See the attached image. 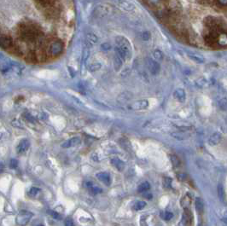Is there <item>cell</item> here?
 <instances>
[{
    "label": "cell",
    "instance_id": "obj_1",
    "mask_svg": "<svg viewBox=\"0 0 227 226\" xmlns=\"http://www.w3.org/2000/svg\"><path fill=\"white\" fill-rule=\"evenodd\" d=\"M32 217V213L28 211H21L15 218V223L19 226H26L29 223Z\"/></svg>",
    "mask_w": 227,
    "mask_h": 226
},
{
    "label": "cell",
    "instance_id": "obj_2",
    "mask_svg": "<svg viewBox=\"0 0 227 226\" xmlns=\"http://www.w3.org/2000/svg\"><path fill=\"white\" fill-rule=\"evenodd\" d=\"M14 42L9 35L0 33V47L9 50L14 46Z\"/></svg>",
    "mask_w": 227,
    "mask_h": 226
},
{
    "label": "cell",
    "instance_id": "obj_3",
    "mask_svg": "<svg viewBox=\"0 0 227 226\" xmlns=\"http://www.w3.org/2000/svg\"><path fill=\"white\" fill-rule=\"evenodd\" d=\"M193 223V215L191 213V212L190 211V209L188 208H185L184 213H183V217H182V220H181V224L183 226H191Z\"/></svg>",
    "mask_w": 227,
    "mask_h": 226
},
{
    "label": "cell",
    "instance_id": "obj_4",
    "mask_svg": "<svg viewBox=\"0 0 227 226\" xmlns=\"http://www.w3.org/2000/svg\"><path fill=\"white\" fill-rule=\"evenodd\" d=\"M96 177L99 181L102 182L104 184H106L108 186H109L111 184V178H110V176L108 172H99L96 175Z\"/></svg>",
    "mask_w": 227,
    "mask_h": 226
},
{
    "label": "cell",
    "instance_id": "obj_5",
    "mask_svg": "<svg viewBox=\"0 0 227 226\" xmlns=\"http://www.w3.org/2000/svg\"><path fill=\"white\" fill-rule=\"evenodd\" d=\"M29 146H30L29 141L28 139H23L19 143L17 148H16V151L18 154H23L28 149Z\"/></svg>",
    "mask_w": 227,
    "mask_h": 226
},
{
    "label": "cell",
    "instance_id": "obj_6",
    "mask_svg": "<svg viewBox=\"0 0 227 226\" xmlns=\"http://www.w3.org/2000/svg\"><path fill=\"white\" fill-rule=\"evenodd\" d=\"M81 143V140L79 137H73L69 140H67V142L63 143L62 144V147L63 148H70V147H74V146H78L79 144Z\"/></svg>",
    "mask_w": 227,
    "mask_h": 226
},
{
    "label": "cell",
    "instance_id": "obj_7",
    "mask_svg": "<svg viewBox=\"0 0 227 226\" xmlns=\"http://www.w3.org/2000/svg\"><path fill=\"white\" fill-rule=\"evenodd\" d=\"M221 140H222V136L220 133L216 132L210 137L208 140V143L211 146H215V145H218L221 142Z\"/></svg>",
    "mask_w": 227,
    "mask_h": 226
},
{
    "label": "cell",
    "instance_id": "obj_8",
    "mask_svg": "<svg viewBox=\"0 0 227 226\" xmlns=\"http://www.w3.org/2000/svg\"><path fill=\"white\" fill-rule=\"evenodd\" d=\"M111 164L118 170V171H123L125 168V163L122 161L121 160H120L119 158H113L111 159Z\"/></svg>",
    "mask_w": 227,
    "mask_h": 226
},
{
    "label": "cell",
    "instance_id": "obj_9",
    "mask_svg": "<svg viewBox=\"0 0 227 226\" xmlns=\"http://www.w3.org/2000/svg\"><path fill=\"white\" fill-rule=\"evenodd\" d=\"M195 210L198 213V214H202L204 206H203V201H202V200L200 197L195 198Z\"/></svg>",
    "mask_w": 227,
    "mask_h": 226
},
{
    "label": "cell",
    "instance_id": "obj_10",
    "mask_svg": "<svg viewBox=\"0 0 227 226\" xmlns=\"http://www.w3.org/2000/svg\"><path fill=\"white\" fill-rule=\"evenodd\" d=\"M172 136L173 137H175L176 139H179V140H185V139H187L189 137H190V134L188 133H184V132H176V133H172Z\"/></svg>",
    "mask_w": 227,
    "mask_h": 226
},
{
    "label": "cell",
    "instance_id": "obj_11",
    "mask_svg": "<svg viewBox=\"0 0 227 226\" xmlns=\"http://www.w3.org/2000/svg\"><path fill=\"white\" fill-rule=\"evenodd\" d=\"M150 189V184L149 182H143V184H141L138 188H137V191L140 192V193H143V192H145L147 190H149Z\"/></svg>",
    "mask_w": 227,
    "mask_h": 226
},
{
    "label": "cell",
    "instance_id": "obj_12",
    "mask_svg": "<svg viewBox=\"0 0 227 226\" xmlns=\"http://www.w3.org/2000/svg\"><path fill=\"white\" fill-rule=\"evenodd\" d=\"M87 187L89 188V190H90V192H91V194H99V193H101L102 192V189H100V188H98V187H97V186H93L92 185V184H91V183H88L87 184Z\"/></svg>",
    "mask_w": 227,
    "mask_h": 226
},
{
    "label": "cell",
    "instance_id": "obj_13",
    "mask_svg": "<svg viewBox=\"0 0 227 226\" xmlns=\"http://www.w3.org/2000/svg\"><path fill=\"white\" fill-rule=\"evenodd\" d=\"M145 206H146V202H145V201H143V200H140V201H137V202L134 204V206H133V209L136 210V211H139V210L143 209Z\"/></svg>",
    "mask_w": 227,
    "mask_h": 226
},
{
    "label": "cell",
    "instance_id": "obj_14",
    "mask_svg": "<svg viewBox=\"0 0 227 226\" xmlns=\"http://www.w3.org/2000/svg\"><path fill=\"white\" fill-rule=\"evenodd\" d=\"M170 160H171V162H172V165L173 166H175V167H178V166H179L180 165V160L179 159V157L177 156V155H170Z\"/></svg>",
    "mask_w": 227,
    "mask_h": 226
},
{
    "label": "cell",
    "instance_id": "obj_15",
    "mask_svg": "<svg viewBox=\"0 0 227 226\" xmlns=\"http://www.w3.org/2000/svg\"><path fill=\"white\" fill-rule=\"evenodd\" d=\"M171 184H172V179L170 178H165L163 179V186L164 189L168 190L171 188Z\"/></svg>",
    "mask_w": 227,
    "mask_h": 226
},
{
    "label": "cell",
    "instance_id": "obj_16",
    "mask_svg": "<svg viewBox=\"0 0 227 226\" xmlns=\"http://www.w3.org/2000/svg\"><path fill=\"white\" fill-rule=\"evenodd\" d=\"M218 194H219V197L221 200H224V197H225V191H224V188L221 184H220L218 186Z\"/></svg>",
    "mask_w": 227,
    "mask_h": 226
},
{
    "label": "cell",
    "instance_id": "obj_17",
    "mask_svg": "<svg viewBox=\"0 0 227 226\" xmlns=\"http://www.w3.org/2000/svg\"><path fill=\"white\" fill-rule=\"evenodd\" d=\"M48 213H50L49 214H50L53 219H61L60 214H59L58 213L55 212V211H49Z\"/></svg>",
    "mask_w": 227,
    "mask_h": 226
},
{
    "label": "cell",
    "instance_id": "obj_18",
    "mask_svg": "<svg viewBox=\"0 0 227 226\" xmlns=\"http://www.w3.org/2000/svg\"><path fill=\"white\" fill-rule=\"evenodd\" d=\"M38 192H39V189L35 188V187H32V188H31V190H29V194L31 196H35Z\"/></svg>",
    "mask_w": 227,
    "mask_h": 226
},
{
    "label": "cell",
    "instance_id": "obj_19",
    "mask_svg": "<svg viewBox=\"0 0 227 226\" xmlns=\"http://www.w3.org/2000/svg\"><path fill=\"white\" fill-rule=\"evenodd\" d=\"M73 220L71 219V218H67L66 220H65V226H73Z\"/></svg>",
    "mask_w": 227,
    "mask_h": 226
},
{
    "label": "cell",
    "instance_id": "obj_20",
    "mask_svg": "<svg viewBox=\"0 0 227 226\" xmlns=\"http://www.w3.org/2000/svg\"><path fill=\"white\" fill-rule=\"evenodd\" d=\"M9 165H10V167L11 168H16L17 167V165H18V162H17V161L16 160H15V159H12L11 161H10V163H9Z\"/></svg>",
    "mask_w": 227,
    "mask_h": 226
},
{
    "label": "cell",
    "instance_id": "obj_21",
    "mask_svg": "<svg viewBox=\"0 0 227 226\" xmlns=\"http://www.w3.org/2000/svg\"><path fill=\"white\" fill-rule=\"evenodd\" d=\"M173 217V215H172V213H169V212H166V213H165V216H164V219H166V220H170Z\"/></svg>",
    "mask_w": 227,
    "mask_h": 226
},
{
    "label": "cell",
    "instance_id": "obj_22",
    "mask_svg": "<svg viewBox=\"0 0 227 226\" xmlns=\"http://www.w3.org/2000/svg\"><path fill=\"white\" fill-rule=\"evenodd\" d=\"M38 226H44V225H38Z\"/></svg>",
    "mask_w": 227,
    "mask_h": 226
}]
</instances>
